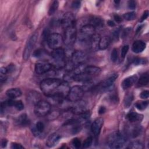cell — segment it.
I'll return each mask as SVG.
<instances>
[{
  "label": "cell",
  "instance_id": "obj_1",
  "mask_svg": "<svg viewBox=\"0 0 149 149\" xmlns=\"http://www.w3.org/2000/svg\"><path fill=\"white\" fill-rule=\"evenodd\" d=\"M62 80L56 78H47L40 83V88L42 92L47 97L54 95L62 83Z\"/></svg>",
  "mask_w": 149,
  "mask_h": 149
},
{
  "label": "cell",
  "instance_id": "obj_2",
  "mask_svg": "<svg viewBox=\"0 0 149 149\" xmlns=\"http://www.w3.org/2000/svg\"><path fill=\"white\" fill-rule=\"evenodd\" d=\"M107 142L108 146L111 148H120L126 143V138L119 132H114L109 134Z\"/></svg>",
  "mask_w": 149,
  "mask_h": 149
},
{
  "label": "cell",
  "instance_id": "obj_3",
  "mask_svg": "<svg viewBox=\"0 0 149 149\" xmlns=\"http://www.w3.org/2000/svg\"><path fill=\"white\" fill-rule=\"evenodd\" d=\"M51 104L46 101L40 100L34 106V113L39 117H43L48 115L51 111Z\"/></svg>",
  "mask_w": 149,
  "mask_h": 149
},
{
  "label": "cell",
  "instance_id": "obj_4",
  "mask_svg": "<svg viewBox=\"0 0 149 149\" xmlns=\"http://www.w3.org/2000/svg\"><path fill=\"white\" fill-rule=\"evenodd\" d=\"M47 40L48 47L53 50L62 48L63 42L62 36L58 33H53L48 34Z\"/></svg>",
  "mask_w": 149,
  "mask_h": 149
},
{
  "label": "cell",
  "instance_id": "obj_5",
  "mask_svg": "<svg viewBox=\"0 0 149 149\" xmlns=\"http://www.w3.org/2000/svg\"><path fill=\"white\" fill-rule=\"evenodd\" d=\"M65 57V51L62 48L54 49L51 53V58L55 63V67L56 66L59 68L66 66Z\"/></svg>",
  "mask_w": 149,
  "mask_h": 149
},
{
  "label": "cell",
  "instance_id": "obj_6",
  "mask_svg": "<svg viewBox=\"0 0 149 149\" xmlns=\"http://www.w3.org/2000/svg\"><path fill=\"white\" fill-rule=\"evenodd\" d=\"M95 33V28L90 24H84L80 30L79 40L82 42L89 41L90 38Z\"/></svg>",
  "mask_w": 149,
  "mask_h": 149
},
{
  "label": "cell",
  "instance_id": "obj_7",
  "mask_svg": "<svg viewBox=\"0 0 149 149\" xmlns=\"http://www.w3.org/2000/svg\"><path fill=\"white\" fill-rule=\"evenodd\" d=\"M38 33L35 32L33 34L31 35V36L29 38V39L27 41L24 47L23 53V58L24 60L27 61L29 58L32 52V51L37 42V41L38 40Z\"/></svg>",
  "mask_w": 149,
  "mask_h": 149
},
{
  "label": "cell",
  "instance_id": "obj_8",
  "mask_svg": "<svg viewBox=\"0 0 149 149\" xmlns=\"http://www.w3.org/2000/svg\"><path fill=\"white\" fill-rule=\"evenodd\" d=\"M77 38V30L75 27H69L65 30L63 42L68 47H71Z\"/></svg>",
  "mask_w": 149,
  "mask_h": 149
},
{
  "label": "cell",
  "instance_id": "obj_9",
  "mask_svg": "<svg viewBox=\"0 0 149 149\" xmlns=\"http://www.w3.org/2000/svg\"><path fill=\"white\" fill-rule=\"evenodd\" d=\"M84 89L79 86H74L69 90L67 99L71 102H77L81 99L84 95Z\"/></svg>",
  "mask_w": 149,
  "mask_h": 149
},
{
  "label": "cell",
  "instance_id": "obj_10",
  "mask_svg": "<svg viewBox=\"0 0 149 149\" xmlns=\"http://www.w3.org/2000/svg\"><path fill=\"white\" fill-rule=\"evenodd\" d=\"M87 54L81 51H74L71 55V62L73 68L84 64V62L87 60Z\"/></svg>",
  "mask_w": 149,
  "mask_h": 149
},
{
  "label": "cell",
  "instance_id": "obj_11",
  "mask_svg": "<svg viewBox=\"0 0 149 149\" xmlns=\"http://www.w3.org/2000/svg\"><path fill=\"white\" fill-rule=\"evenodd\" d=\"M76 23L75 17L71 12H66L60 19V25L64 30L69 27H75Z\"/></svg>",
  "mask_w": 149,
  "mask_h": 149
},
{
  "label": "cell",
  "instance_id": "obj_12",
  "mask_svg": "<svg viewBox=\"0 0 149 149\" xmlns=\"http://www.w3.org/2000/svg\"><path fill=\"white\" fill-rule=\"evenodd\" d=\"M53 68V65L47 62H38L35 65V71L37 74H42L51 70Z\"/></svg>",
  "mask_w": 149,
  "mask_h": 149
},
{
  "label": "cell",
  "instance_id": "obj_13",
  "mask_svg": "<svg viewBox=\"0 0 149 149\" xmlns=\"http://www.w3.org/2000/svg\"><path fill=\"white\" fill-rule=\"evenodd\" d=\"M86 107L87 104L86 102L80 100L76 102L74 105L70 108V110L71 112L74 114L79 115L87 111Z\"/></svg>",
  "mask_w": 149,
  "mask_h": 149
},
{
  "label": "cell",
  "instance_id": "obj_14",
  "mask_svg": "<svg viewBox=\"0 0 149 149\" xmlns=\"http://www.w3.org/2000/svg\"><path fill=\"white\" fill-rule=\"evenodd\" d=\"M103 123L104 119L102 118H98L94 120L91 126V130L94 136L97 137L100 134Z\"/></svg>",
  "mask_w": 149,
  "mask_h": 149
},
{
  "label": "cell",
  "instance_id": "obj_15",
  "mask_svg": "<svg viewBox=\"0 0 149 149\" xmlns=\"http://www.w3.org/2000/svg\"><path fill=\"white\" fill-rule=\"evenodd\" d=\"M137 80L138 77L136 74H133L125 78L121 83L122 88L123 90H126L130 88L137 81Z\"/></svg>",
  "mask_w": 149,
  "mask_h": 149
},
{
  "label": "cell",
  "instance_id": "obj_16",
  "mask_svg": "<svg viewBox=\"0 0 149 149\" xmlns=\"http://www.w3.org/2000/svg\"><path fill=\"white\" fill-rule=\"evenodd\" d=\"M62 136L58 133H54L51 134L46 141V145L48 147H53L58 144Z\"/></svg>",
  "mask_w": 149,
  "mask_h": 149
},
{
  "label": "cell",
  "instance_id": "obj_17",
  "mask_svg": "<svg viewBox=\"0 0 149 149\" xmlns=\"http://www.w3.org/2000/svg\"><path fill=\"white\" fill-rule=\"evenodd\" d=\"M146 47V44L141 40L135 41L132 47V49L133 52L139 54L143 52Z\"/></svg>",
  "mask_w": 149,
  "mask_h": 149
},
{
  "label": "cell",
  "instance_id": "obj_18",
  "mask_svg": "<svg viewBox=\"0 0 149 149\" xmlns=\"http://www.w3.org/2000/svg\"><path fill=\"white\" fill-rule=\"evenodd\" d=\"M83 72L91 77H93L100 74L101 72V69L95 66L88 65L85 66Z\"/></svg>",
  "mask_w": 149,
  "mask_h": 149
},
{
  "label": "cell",
  "instance_id": "obj_19",
  "mask_svg": "<svg viewBox=\"0 0 149 149\" xmlns=\"http://www.w3.org/2000/svg\"><path fill=\"white\" fill-rule=\"evenodd\" d=\"M118 77V74L115 73L111 74L109 77H108L107 79H105L104 81H102L101 83V88L102 89H107L111 87L116 79Z\"/></svg>",
  "mask_w": 149,
  "mask_h": 149
},
{
  "label": "cell",
  "instance_id": "obj_20",
  "mask_svg": "<svg viewBox=\"0 0 149 149\" xmlns=\"http://www.w3.org/2000/svg\"><path fill=\"white\" fill-rule=\"evenodd\" d=\"M100 36L98 34L95 33L90 39L89 42L90 44L91 48L93 51H97L98 49V45H99V42L100 40Z\"/></svg>",
  "mask_w": 149,
  "mask_h": 149
},
{
  "label": "cell",
  "instance_id": "obj_21",
  "mask_svg": "<svg viewBox=\"0 0 149 149\" xmlns=\"http://www.w3.org/2000/svg\"><path fill=\"white\" fill-rule=\"evenodd\" d=\"M126 118L130 122H136L141 120L143 115L135 112H130L127 114Z\"/></svg>",
  "mask_w": 149,
  "mask_h": 149
},
{
  "label": "cell",
  "instance_id": "obj_22",
  "mask_svg": "<svg viewBox=\"0 0 149 149\" xmlns=\"http://www.w3.org/2000/svg\"><path fill=\"white\" fill-rule=\"evenodd\" d=\"M45 126L42 122L38 121L37 122L33 128H32V132L35 136H40L44 130Z\"/></svg>",
  "mask_w": 149,
  "mask_h": 149
},
{
  "label": "cell",
  "instance_id": "obj_23",
  "mask_svg": "<svg viewBox=\"0 0 149 149\" xmlns=\"http://www.w3.org/2000/svg\"><path fill=\"white\" fill-rule=\"evenodd\" d=\"M6 94L9 98L15 99L22 95V91L19 88H12L6 91Z\"/></svg>",
  "mask_w": 149,
  "mask_h": 149
},
{
  "label": "cell",
  "instance_id": "obj_24",
  "mask_svg": "<svg viewBox=\"0 0 149 149\" xmlns=\"http://www.w3.org/2000/svg\"><path fill=\"white\" fill-rule=\"evenodd\" d=\"M111 42V38L108 36H103L101 37L100 42H99V45H98V49L101 50H104L107 49L109 44Z\"/></svg>",
  "mask_w": 149,
  "mask_h": 149
},
{
  "label": "cell",
  "instance_id": "obj_25",
  "mask_svg": "<svg viewBox=\"0 0 149 149\" xmlns=\"http://www.w3.org/2000/svg\"><path fill=\"white\" fill-rule=\"evenodd\" d=\"M148 73H145L141 75L140 78L137 80V86L143 87L148 84Z\"/></svg>",
  "mask_w": 149,
  "mask_h": 149
},
{
  "label": "cell",
  "instance_id": "obj_26",
  "mask_svg": "<svg viewBox=\"0 0 149 149\" xmlns=\"http://www.w3.org/2000/svg\"><path fill=\"white\" fill-rule=\"evenodd\" d=\"M16 122L18 125L22 126H27L29 124L30 121L27 118V116L26 113H22L16 119Z\"/></svg>",
  "mask_w": 149,
  "mask_h": 149
},
{
  "label": "cell",
  "instance_id": "obj_27",
  "mask_svg": "<svg viewBox=\"0 0 149 149\" xmlns=\"http://www.w3.org/2000/svg\"><path fill=\"white\" fill-rule=\"evenodd\" d=\"M103 21L101 19V18L98 17V16H92L90 19V23L88 24H90L93 25L95 28L97 27H100L102 24Z\"/></svg>",
  "mask_w": 149,
  "mask_h": 149
},
{
  "label": "cell",
  "instance_id": "obj_28",
  "mask_svg": "<svg viewBox=\"0 0 149 149\" xmlns=\"http://www.w3.org/2000/svg\"><path fill=\"white\" fill-rule=\"evenodd\" d=\"M127 148L132 149H141L143 148V144L141 141L139 140H135L132 141L127 147Z\"/></svg>",
  "mask_w": 149,
  "mask_h": 149
},
{
  "label": "cell",
  "instance_id": "obj_29",
  "mask_svg": "<svg viewBox=\"0 0 149 149\" xmlns=\"http://www.w3.org/2000/svg\"><path fill=\"white\" fill-rule=\"evenodd\" d=\"M133 100V95L132 93L127 94L124 98L123 104L125 108H128L132 104V102Z\"/></svg>",
  "mask_w": 149,
  "mask_h": 149
},
{
  "label": "cell",
  "instance_id": "obj_30",
  "mask_svg": "<svg viewBox=\"0 0 149 149\" xmlns=\"http://www.w3.org/2000/svg\"><path fill=\"white\" fill-rule=\"evenodd\" d=\"M148 102L147 101H139L135 104L136 108L139 111L144 110L148 106Z\"/></svg>",
  "mask_w": 149,
  "mask_h": 149
},
{
  "label": "cell",
  "instance_id": "obj_31",
  "mask_svg": "<svg viewBox=\"0 0 149 149\" xmlns=\"http://www.w3.org/2000/svg\"><path fill=\"white\" fill-rule=\"evenodd\" d=\"M58 6H59V2H58V1H54L52 3V4L51 5L50 7H49V10H48L49 15H53L56 12V10H57Z\"/></svg>",
  "mask_w": 149,
  "mask_h": 149
},
{
  "label": "cell",
  "instance_id": "obj_32",
  "mask_svg": "<svg viewBox=\"0 0 149 149\" xmlns=\"http://www.w3.org/2000/svg\"><path fill=\"white\" fill-rule=\"evenodd\" d=\"M141 127L140 126H136L133 127V129L132 130V132H131V136H132V137L135 138L137 136H139L141 132Z\"/></svg>",
  "mask_w": 149,
  "mask_h": 149
},
{
  "label": "cell",
  "instance_id": "obj_33",
  "mask_svg": "<svg viewBox=\"0 0 149 149\" xmlns=\"http://www.w3.org/2000/svg\"><path fill=\"white\" fill-rule=\"evenodd\" d=\"M92 143H93V137L91 136H89L84 140V141L82 144V146L83 148H87L90 147L92 145Z\"/></svg>",
  "mask_w": 149,
  "mask_h": 149
},
{
  "label": "cell",
  "instance_id": "obj_34",
  "mask_svg": "<svg viewBox=\"0 0 149 149\" xmlns=\"http://www.w3.org/2000/svg\"><path fill=\"white\" fill-rule=\"evenodd\" d=\"M123 17L125 19L128 21L133 20L136 18V13L134 12H130L126 13L123 15Z\"/></svg>",
  "mask_w": 149,
  "mask_h": 149
},
{
  "label": "cell",
  "instance_id": "obj_35",
  "mask_svg": "<svg viewBox=\"0 0 149 149\" xmlns=\"http://www.w3.org/2000/svg\"><path fill=\"white\" fill-rule=\"evenodd\" d=\"M118 58V52L116 48H113L111 54V60L113 62H116Z\"/></svg>",
  "mask_w": 149,
  "mask_h": 149
},
{
  "label": "cell",
  "instance_id": "obj_36",
  "mask_svg": "<svg viewBox=\"0 0 149 149\" xmlns=\"http://www.w3.org/2000/svg\"><path fill=\"white\" fill-rule=\"evenodd\" d=\"M13 107L18 111H22L24 109V104L20 100L15 101Z\"/></svg>",
  "mask_w": 149,
  "mask_h": 149
},
{
  "label": "cell",
  "instance_id": "obj_37",
  "mask_svg": "<svg viewBox=\"0 0 149 149\" xmlns=\"http://www.w3.org/2000/svg\"><path fill=\"white\" fill-rule=\"evenodd\" d=\"M71 143H72V145L73 146V147L74 148H79L81 147V141H80V140L78 138L73 139L72 140Z\"/></svg>",
  "mask_w": 149,
  "mask_h": 149
},
{
  "label": "cell",
  "instance_id": "obj_38",
  "mask_svg": "<svg viewBox=\"0 0 149 149\" xmlns=\"http://www.w3.org/2000/svg\"><path fill=\"white\" fill-rule=\"evenodd\" d=\"M129 45H124L122 47V48L121 49V58L123 59L125 58V56H126V54L127 53V51L129 50Z\"/></svg>",
  "mask_w": 149,
  "mask_h": 149
},
{
  "label": "cell",
  "instance_id": "obj_39",
  "mask_svg": "<svg viewBox=\"0 0 149 149\" xmlns=\"http://www.w3.org/2000/svg\"><path fill=\"white\" fill-rule=\"evenodd\" d=\"M133 63L134 65H142V64H145L146 63V61H145L144 59L143 58H135L133 61Z\"/></svg>",
  "mask_w": 149,
  "mask_h": 149
},
{
  "label": "cell",
  "instance_id": "obj_40",
  "mask_svg": "<svg viewBox=\"0 0 149 149\" xmlns=\"http://www.w3.org/2000/svg\"><path fill=\"white\" fill-rule=\"evenodd\" d=\"M44 52V51L41 49H38L37 50H36L33 54V55L34 56V57H36V58H39V57H41L42 55H43V53Z\"/></svg>",
  "mask_w": 149,
  "mask_h": 149
},
{
  "label": "cell",
  "instance_id": "obj_41",
  "mask_svg": "<svg viewBox=\"0 0 149 149\" xmlns=\"http://www.w3.org/2000/svg\"><path fill=\"white\" fill-rule=\"evenodd\" d=\"M81 2L79 1H74L72 2L71 6L73 9H78L80 7Z\"/></svg>",
  "mask_w": 149,
  "mask_h": 149
},
{
  "label": "cell",
  "instance_id": "obj_42",
  "mask_svg": "<svg viewBox=\"0 0 149 149\" xmlns=\"http://www.w3.org/2000/svg\"><path fill=\"white\" fill-rule=\"evenodd\" d=\"M128 8L130 9H134L136 7V2L134 1H129L127 3Z\"/></svg>",
  "mask_w": 149,
  "mask_h": 149
},
{
  "label": "cell",
  "instance_id": "obj_43",
  "mask_svg": "<svg viewBox=\"0 0 149 149\" xmlns=\"http://www.w3.org/2000/svg\"><path fill=\"white\" fill-rule=\"evenodd\" d=\"M140 96L142 99H147L149 96V91L148 90H144L141 93Z\"/></svg>",
  "mask_w": 149,
  "mask_h": 149
},
{
  "label": "cell",
  "instance_id": "obj_44",
  "mask_svg": "<svg viewBox=\"0 0 149 149\" xmlns=\"http://www.w3.org/2000/svg\"><path fill=\"white\" fill-rule=\"evenodd\" d=\"M11 148L13 149H20V148H23L24 147L22 146L20 144L17 143H12L11 144Z\"/></svg>",
  "mask_w": 149,
  "mask_h": 149
},
{
  "label": "cell",
  "instance_id": "obj_45",
  "mask_svg": "<svg viewBox=\"0 0 149 149\" xmlns=\"http://www.w3.org/2000/svg\"><path fill=\"white\" fill-rule=\"evenodd\" d=\"M148 10H146L143 12V15L141 16V19H140V22H142L144 20H145L148 17Z\"/></svg>",
  "mask_w": 149,
  "mask_h": 149
},
{
  "label": "cell",
  "instance_id": "obj_46",
  "mask_svg": "<svg viewBox=\"0 0 149 149\" xmlns=\"http://www.w3.org/2000/svg\"><path fill=\"white\" fill-rule=\"evenodd\" d=\"M113 17H114L115 20L117 23H119L122 22V17H121L119 15H117V14L114 15Z\"/></svg>",
  "mask_w": 149,
  "mask_h": 149
},
{
  "label": "cell",
  "instance_id": "obj_47",
  "mask_svg": "<svg viewBox=\"0 0 149 149\" xmlns=\"http://www.w3.org/2000/svg\"><path fill=\"white\" fill-rule=\"evenodd\" d=\"M130 30H131V29H130V27H127L126 29H124L123 30V31H122V36H123V37L126 36L127 34L130 33Z\"/></svg>",
  "mask_w": 149,
  "mask_h": 149
},
{
  "label": "cell",
  "instance_id": "obj_48",
  "mask_svg": "<svg viewBox=\"0 0 149 149\" xmlns=\"http://www.w3.org/2000/svg\"><path fill=\"white\" fill-rule=\"evenodd\" d=\"M110 100L112 102H116L118 101V97L116 96V94H113L112 95H111L110 96Z\"/></svg>",
  "mask_w": 149,
  "mask_h": 149
},
{
  "label": "cell",
  "instance_id": "obj_49",
  "mask_svg": "<svg viewBox=\"0 0 149 149\" xmlns=\"http://www.w3.org/2000/svg\"><path fill=\"white\" fill-rule=\"evenodd\" d=\"M105 111H106V108H105V107H104V106H101V107H100L99 108L98 112V113H99L100 115H102V114L104 113L105 112Z\"/></svg>",
  "mask_w": 149,
  "mask_h": 149
},
{
  "label": "cell",
  "instance_id": "obj_50",
  "mask_svg": "<svg viewBox=\"0 0 149 149\" xmlns=\"http://www.w3.org/2000/svg\"><path fill=\"white\" fill-rule=\"evenodd\" d=\"M7 140L6 139H3L1 141V146L2 147L4 148L6 146V144H7Z\"/></svg>",
  "mask_w": 149,
  "mask_h": 149
},
{
  "label": "cell",
  "instance_id": "obj_51",
  "mask_svg": "<svg viewBox=\"0 0 149 149\" xmlns=\"http://www.w3.org/2000/svg\"><path fill=\"white\" fill-rule=\"evenodd\" d=\"M107 24H108L109 26H111V27H113V26H115V23L112 20H108Z\"/></svg>",
  "mask_w": 149,
  "mask_h": 149
},
{
  "label": "cell",
  "instance_id": "obj_52",
  "mask_svg": "<svg viewBox=\"0 0 149 149\" xmlns=\"http://www.w3.org/2000/svg\"><path fill=\"white\" fill-rule=\"evenodd\" d=\"M114 2L115 3V4H118V3H119L120 1H115Z\"/></svg>",
  "mask_w": 149,
  "mask_h": 149
}]
</instances>
